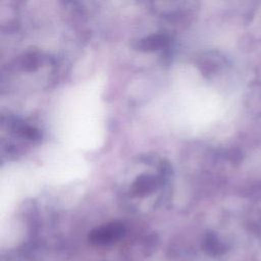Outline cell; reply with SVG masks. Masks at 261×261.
I'll use <instances>...</instances> for the list:
<instances>
[{
    "label": "cell",
    "instance_id": "cell-1",
    "mask_svg": "<svg viewBox=\"0 0 261 261\" xmlns=\"http://www.w3.org/2000/svg\"><path fill=\"white\" fill-rule=\"evenodd\" d=\"M168 43V39L164 35H151L139 41L137 48L142 51H153L164 47Z\"/></svg>",
    "mask_w": 261,
    "mask_h": 261
},
{
    "label": "cell",
    "instance_id": "cell-2",
    "mask_svg": "<svg viewBox=\"0 0 261 261\" xmlns=\"http://www.w3.org/2000/svg\"><path fill=\"white\" fill-rule=\"evenodd\" d=\"M123 227L122 225L113 223L103 227L98 228L93 232V238L98 241H109L116 238H119L122 234Z\"/></svg>",
    "mask_w": 261,
    "mask_h": 261
},
{
    "label": "cell",
    "instance_id": "cell-3",
    "mask_svg": "<svg viewBox=\"0 0 261 261\" xmlns=\"http://www.w3.org/2000/svg\"><path fill=\"white\" fill-rule=\"evenodd\" d=\"M154 180L149 175L140 176L135 182V189L138 193H148L153 190Z\"/></svg>",
    "mask_w": 261,
    "mask_h": 261
}]
</instances>
